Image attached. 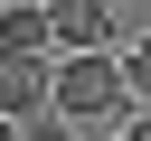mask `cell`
I'll list each match as a JSON object with an SVG mask.
<instances>
[{
    "instance_id": "obj_4",
    "label": "cell",
    "mask_w": 151,
    "mask_h": 141,
    "mask_svg": "<svg viewBox=\"0 0 151 141\" xmlns=\"http://www.w3.org/2000/svg\"><path fill=\"white\" fill-rule=\"evenodd\" d=\"M0 47H38L47 56V0H9L0 9Z\"/></svg>"
},
{
    "instance_id": "obj_2",
    "label": "cell",
    "mask_w": 151,
    "mask_h": 141,
    "mask_svg": "<svg viewBox=\"0 0 151 141\" xmlns=\"http://www.w3.org/2000/svg\"><path fill=\"white\" fill-rule=\"evenodd\" d=\"M47 47H57V56L113 47V9H104V0H47Z\"/></svg>"
},
{
    "instance_id": "obj_3",
    "label": "cell",
    "mask_w": 151,
    "mask_h": 141,
    "mask_svg": "<svg viewBox=\"0 0 151 141\" xmlns=\"http://www.w3.org/2000/svg\"><path fill=\"white\" fill-rule=\"evenodd\" d=\"M47 75H57V66H47L38 47H0V113H19V122H28V113L47 103Z\"/></svg>"
},
{
    "instance_id": "obj_5",
    "label": "cell",
    "mask_w": 151,
    "mask_h": 141,
    "mask_svg": "<svg viewBox=\"0 0 151 141\" xmlns=\"http://www.w3.org/2000/svg\"><path fill=\"white\" fill-rule=\"evenodd\" d=\"M76 132H85V122H66V113H57V103H47V113H38V122H28V132H19V141H76Z\"/></svg>"
},
{
    "instance_id": "obj_8",
    "label": "cell",
    "mask_w": 151,
    "mask_h": 141,
    "mask_svg": "<svg viewBox=\"0 0 151 141\" xmlns=\"http://www.w3.org/2000/svg\"><path fill=\"white\" fill-rule=\"evenodd\" d=\"M0 141H19V113H0Z\"/></svg>"
},
{
    "instance_id": "obj_7",
    "label": "cell",
    "mask_w": 151,
    "mask_h": 141,
    "mask_svg": "<svg viewBox=\"0 0 151 141\" xmlns=\"http://www.w3.org/2000/svg\"><path fill=\"white\" fill-rule=\"evenodd\" d=\"M123 141H151V103H142V113H132V132H123Z\"/></svg>"
},
{
    "instance_id": "obj_1",
    "label": "cell",
    "mask_w": 151,
    "mask_h": 141,
    "mask_svg": "<svg viewBox=\"0 0 151 141\" xmlns=\"http://www.w3.org/2000/svg\"><path fill=\"white\" fill-rule=\"evenodd\" d=\"M47 103H57L66 122H113V113L132 103V85H123L113 47H76V56H57V75H47Z\"/></svg>"
},
{
    "instance_id": "obj_6",
    "label": "cell",
    "mask_w": 151,
    "mask_h": 141,
    "mask_svg": "<svg viewBox=\"0 0 151 141\" xmlns=\"http://www.w3.org/2000/svg\"><path fill=\"white\" fill-rule=\"evenodd\" d=\"M123 85H132V103H151V38H142V47L123 56Z\"/></svg>"
}]
</instances>
